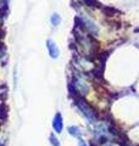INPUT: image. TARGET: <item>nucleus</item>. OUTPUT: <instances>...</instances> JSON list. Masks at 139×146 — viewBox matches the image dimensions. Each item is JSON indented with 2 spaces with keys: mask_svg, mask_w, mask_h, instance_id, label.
<instances>
[{
  "mask_svg": "<svg viewBox=\"0 0 139 146\" xmlns=\"http://www.w3.org/2000/svg\"><path fill=\"white\" fill-rule=\"evenodd\" d=\"M60 21V18H59V16L57 15H55L54 17H53V22H56V23H57V22Z\"/></svg>",
  "mask_w": 139,
  "mask_h": 146,
  "instance_id": "f257e3e1",
  "label": "nucleus"
}]
</instances>
